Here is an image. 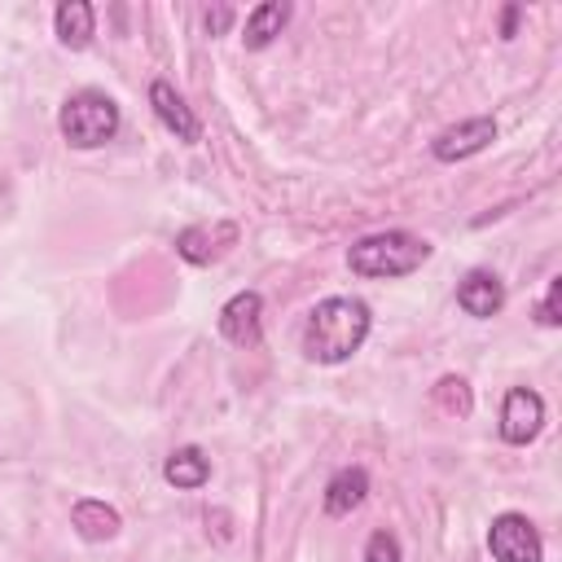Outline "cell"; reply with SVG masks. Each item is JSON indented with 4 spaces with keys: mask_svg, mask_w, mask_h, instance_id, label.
<instances>
[{
    "mask_svg": "<svg viewBox=\"0 0 562 562\" xmlns=\"http://www.w3.org/2000/svg\"><path fill=\"white\" fill-rule=\"evenodd\" d=\"M487 549L496 562H540L544 558V544H540V531L531 527L527 514H496L492 527H487Z\"/></svg>",
    "mask_w": 562,
    "mask_h": 562,
    "instance_id": "cell-4",
    "label": "cell"
},
{
    "mask_svg": "<svg viewBox=\"0 0 562 562\" xmlns=\"http://www.w3.org/2000/svg\"><path fill=\"white\" fill-rule=\"evenodd\" d=\"M119 123H123V119H119V105H114V97H105L101 88H79V92H70L66 105H61V119H57L61 136H66L75 149H97V145L114 140Z\"/></svg>",
    "mask_w": 562,
    "mask_h": 562,
    "instance_id": "cell-3",
    "label": "cell"
},
{
    "mask_svg": "<svg viewBox=\"0 0 562 562\" xmlns=\"http://www.w3.org/2000/svg\"><path fill=\"white\" fill-rule=\"evenodd\" d=\"M364 562H400V540L391 531H373L364 544Z\"/></svg>",
    "mask_w": 562,
    "mask_h": 562,
    "instance_id": "cell-17",
    "label": "cell"
},
{
    "mask_svg": "<svg viewBox=\"0 0 562 562\" xmlns=\"http://www.w3.org/2000/svg\"><path fill=\"white\" fill-rule=\"evenodd\" d=\"M558 299H562V277L549 281V290H544V299H540V307H536V321L549 325V329L562 321V316H558Z\"/></svg>",
    "mask_w": 562,
    "mask_h": 562,
    "instance_id": "cell-18",
    "label": "cell"
},
{
    "mask_svg": "<svg viewBox=\"0 0 562 562\" xmlns=\"http://www.w3.org/2000/svg\"><path fill=\"white\" fill-rule=\"evenodd\" d=\"M544 426V400L531 386H509L501 404V439L505 443H531Z\"/></svg>",
    "mask_w": 562,
    "mask_h": 562,
    "instance_id": "cell-6",
    "label": "cell"
},
{
    "mask_svg": "<svg viewBox=\"0 0 562 562\" xmlns=\"http://www.w3.org/2000/svg\"><path fill=\"white\" fill-rule=\"evenodd\" d=\"M514 22H518V4H509V9H505V18H501V35H505V40L514 35Z\"/></svg>",
    "mask_w": 562,
    "mask_h": 562,
    "instance_id": "cell-20",
    "label": "cell"
},
{
    "mask_svg": "<svg viewBox=\"0 0 562 562\" xmlns=\"http://www.w3.org/2000/svg\"><path fill=\"white\" fill-rule=\"evenodd\" d=\"M162 479L171 483V487H180V492H198L206 479H211V461H206V452L202 448H176L171 457H167V465H162Z\"/></svg>",
    "mask_w": 562,
    "mask_h": 562,
    "instance_id": "cell-15",
    "label": "cell"
},
{
    "mask_svg": "<svg viewBox=\"0 0 562 562\" xmlns=\"http://www.w3.org/2000/svg\"><path fill=\"white\" fill-rule=\"evenodd\" d=\"M228 246H237V224L228 220H215V224H189L180 237H176V255L189 259V263H215L228 255Z\"/></svg>",
    "mask_w": 562,
    "mask_h": 562,
    "instance_id": "cell-7",
    "label": "cell"
},
{
    "mask_svg": "<svg viewBox=\"0 0 562 562\" xmlns=\"http://www.w3.org/2000/svg\"><path fill=\"white\" fill-rule=\"evenodd\" d=\"M364 496H369V474H364L360 465H342V470L325 483V514H329V518H342V514H351Z\"/></svg>",
    "mask_w": 562,
    "mask_h": 562,
    "instance_id": "cell-12",
    "label": "cell"
},
{
    "mask_svg": "<svg viewBox=\"0 0 562 562\" xmlns=\"http://www.w3.org/2000/svg\"><path fill=\"white\" fill-rule=\"evenodd\" d=\"M228 22H233V9H228V4H215V9H206V31H211V35H220Z\"/></svg>",
    "mask_w": 562,
    "mask_h": 562,
    "instance_id": "cell-19",
    "label": "cell"
},
{
    "mask_svg": "<svg viewBox=\"0 0 562 562\" xmlns=\"http://www.w3.org/2000/svg\"><path fill=\"white\" fill-rule=\"evenodd\" d=\"M285 22H290V4H285V0H263V4H255V9L246 13L241 44H246V48H268V44L281 35Z\"/></svg>",
    "mask_w": 562,
    "mask_h": 562,
    "instance_id": "cell-13",
    "label": "cell"
},
{
    "mask_svg": "<svg viewBox=\"0 0 562 562\" xmlns=\"http://www.w3.org/2000/svg\"><path fill=\"white\" fill-rule=\"evenodd\" d=\"M457 307H461L465 316H474V321L496 316V312L505 307V285H501V277L487 272V268L465 272L461 285H457Z\"/></svg>",
    "mask_w": 562,
    "mask_h": 562,
    "instance_id": "cell-10",
    "label": "cell"
},
{
    "mask_svg": "<svg viewBox=\"0 0 562 562\" xmlns=\"http://www.w3.org/2000/svg\"><path fill=\"white\" fill-rule=\"evenodd\" d=\"M492 140H496V119H492V114H474V119H461V123L443 127V132L430 140V154H435L439 162H461V158L487 149Z\"/></svg>",
    "mask_w": 562,
    "mask_h": 562,
    "instance_id": "cell-5",
    "label": "cell"
},
{
    "mask_svg": "<svg viewBox=\"0 0 562 562\" xmlns=\"http://www.w3.org/2000/svg\"><path fill=\"white\" fill-rule=\"evenodd\" d=\"M149 105H154L158 123H162L176 140H184V145L202 140V123H198V114L184 105V97H180L167 79H154V83H149Z\"/></svg>",
    "mask_w": 562,
    "mask_h": 562,
    "instance_id": "cell-8",
    "label": "cell"
},
{
    "mask_svg": "<svg viewBox=\"0 0 562 562\" xmlns=\"http://www.w3.org/2000/svg\"><path fill=\"white\" fill-rule=\"evenodd\" d=\"M430 259V246L404 228H391V233H369L360 237L351 250H347V263L356 277H408L413 268H422Z\"/></svg>",
    "mask_w": 562,
    "mask_h": 562,
    "instance_id": "cell-2",
    "label": "cell"
},
{
    "mask_svg": "<svg viewBox=\"0 0 562 562\" xmlns=\"http://www.w3.org/2000/svg\"><path fill=\"white\" fill-rule=\"evenodd\" d=\"M369 338V303L351 294L321 299L303 325V356L316 364H342Z\"/></svg>",
    "mask_w": 562,
    "mask_h": 562,
    "instance_id": "cell-1",
    "label": "cell"
},
{
    "mask_svg": "<svg viewBox=\"0 0 562 562\" xmlns=\"http://www.w3.org/2000/svg\"><path fill=\"white\" fill-rule=\"evenodd\" d=\"M435 404H439L443 413H452V417H465V413L474 408L470 386H465L461 378H439V382H435Z\"/></svg>",
    "mask_w": 562,
    "mask_h": 562,
    "instance_id": "cell-16",
    "label": "cell"
},
{
    "mask_svg": "<svg viewBox=\"0 0 562 562\" xmlns=\"http://www.w3.org/2000/svg\"><path fill=\"white\" fill-rule=\"evenodd\" d=\"M53 26H57V40L66 48H88L92 26H97V9L83 4V0H61L57 13H53Z\"/></svg>",
    "mask_w": 562,
    "mask_h": 562,
    "instance_id": "cell-14",
    "label": "cell"
},
{
    "mask_svg": "<svg viewBox=\"0 0 562 562\" xmlns=\"http://www.w3.org/2000/svg\"><path fill=\"white\" fill-rule=\"evenodd\" d=\"M70 522H75V531H79V540H88V544H101V540H114L119 536V509L114 505H105V501H92V496H83V501H75V509H70Z\"/></svg>",
    "mask_w": 562,
    "mask_h": 562,
    "instance_id": "cell-11",
    "label": "cell"
},
{
    "mask_svg": "<svg viewBox=\"0 0 562 562\" xmlns=\"http://www.w3.org/2000/svg\"><path fill=\"white\" fill-rule=\"evenodd\" d=\"M259 316H263V299L255 290H241L220 307V334L233 347H259Z\"/></svg>",
    "mask_w": 562,
    "mask_h": 562,
    "instance_id": "cell-9",
    "label": "cell"
}]
</instances>
